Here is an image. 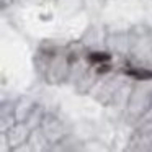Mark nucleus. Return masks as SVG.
<instances>
[{
	"mask_svg": "<svg viewBox=\"0 0 152 152\" xmlns=\"http://www.w3.org/2000/svg\"><path fill=\"white\" fill-rule=\"evenodd\" d=\"M128 75L134 77V79H139V80H149L152 79V72L149 70H124Z\"/></svg>",
	"mask_w": 152,
	"mask_h": 152,
	"instance_id": "f257e3e1",
	"label": "nucleus"
},
{
	"mask_svg": "<svg viewBox=\"0 0 152 152\" xmlns=\"http://www.w3.org/2000/svg\"><path fill=\"white\" fill-rule=\"evenodd\" d=\"M111 59V56H110L108 53H92L88 56V61L90 62H96V64H100V62H108V61Z\"/></svg>",
	"mask_w": 152,
	"mask_h": 152,
	"instance_id": "f03ea898",
	"label": "nucleus"
},
{
	"mask_svg": "<svg viewBox=\"0 0 152 152\" xmlns=\"http://www.w3.org/2000/svg\"><path fill=\"white\" fill-rule=\"evenodd\" d=\"M110 69H111L110 66H102V67H96V72H98V74H105V72H108Z\"/></svg>",
	"mask_w": 152,
	"mask_h": 152,
	"instance_id": "7ed1b4c3",
	"label": "nucleus"
}]
</instances>
